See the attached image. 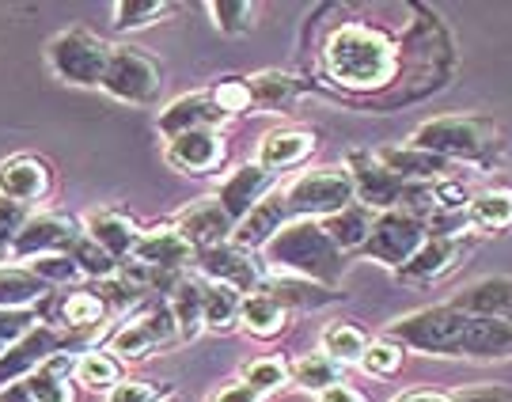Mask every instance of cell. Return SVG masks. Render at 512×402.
<instances>
[{
    "instance_id": "obj_1",
    "label": "cell",
    "mask_w": 512,
    "mask_h": 402,
    "mask_svg": "<svg viewBox=\"0 0 512 402\" xmlns=\"http://www.w3.org/2000/svg\"><path fill=\"white\" fill-rule=\"evenodd\" d=\"M323 65L346 92H384L399 76V42L368 23H342L323 42Z\"/></svg>"
},
{
    "instance_id": "obj_2",
    "label": "cell",
    "mask_w": 512,
    "mask_h": 402,
    "mask_svg": "<svg viewBox=\"0 0 512 402\" xmlns=\"http://www.w3.org/2000/svg\"><path fill=\"white\" fill-rule=\"evenodd\" d=\"M262 255L281 274H293L323 289H334L346 274V255L334 247L319 220H289Z\"/></svg>"
},
{
    "instance_id": "obj_3",
    "label": "cell",
    "mask_w": 512,
    "mask_h": 402,
    "mask_svg": "<svg viewBox=\"0 0 512 402\" xmlns=\"http://www.w3.org/2000/svg\"><path fill=\"white\" fill-rule=\"evenodd\" d=\"M467 323H471V315L459 311L456 304H437V308H421L395 319L384 338L399 342L403 349L429 353V357H459Z\"/></svg>"
},
{
    "instance_id": "obj_4",
    "label": "cell",
    "mask_w": 512,
    "mask_h": 402,
    "mask_svg": "<svg viewBox=\"0 0 512 402\" xmlns=\"http://www.w3.org/2000/svg\"><path fill=\"white\" fill-rule=\"evenodd\" d=\"M110 42H103L99 35L84 31V27H69L61 35L50 38L46 46V61L61 84L73 88H103V76L110 65Z\"/></svg>"
},
{
    "instance_id": "obj_5",
    "label": "cell",
    "mask_w": 512,
    "mask_h": 402,
    "mask_svg": "<svg viewBox=\"0 0 512 402\" xmlns=\"http://www.w3.org/2000/svg\"><path fill=\"white\" fill-rule=\"evenodd\" d=\"M289 213L293 220H327L334 213H342L349 205H357V186H353V175L349 167H315V171H304L289 190Z\"/></svg>"
},
{
    "instance_id": "obj_6",
    "label": "cell",
    "mask_w": 512,
    "mask_h": 402,
    "mask_svg": "<svg viewBox=\"0 0 512 402\" xmlns=\"http://www.w3.org/2000/svg\"><path fill=\"white\" fill-rule=\"evenodd\" d=\"M410 145L425 148L433 156L452 160H478L497 145V129L482 118H467V114H448V118H433L418 126V133L410 137Z\"/></svg>"
},
{
    "instance_id": "obj_7",
    "label": "cell",
    "mask_w": 512,
    "mask_h": 402,
    "mask_svg": "<svg viewBox=\"0 0 512 402\" xmlns=\"http://www.w3.org/2000/svg\"><path fill=\"white\" fill-rule=\"evenodd\" d=\"M183 342L179 334V323H175V311L171 304H148L141 315H133L126 327L114 334L110 342V353L122 361V365H137V361H148L156 349H167Z\"/></svg>"
},
{
    "instance_id": "obj_8",
    "label": "cell",
    "mask_w": 512,
    "mask_h": 402,
    "mask_svg": "<svg viewBox=\"0 0 512 402\" xmlns=\"http://www.w3.org/2000/svg\"><path fill=\"white\" fill-rule=\"evenodd\" d=\"M160 88H164V73L145 50H137V46H114L110 50L103 92L122 99V103H133V107H148V103L160 99Z\"/></svg>"
},
{
    "instance_id": "obj_9",
    "label": "cell",
    "mask_w": 512,
    "mask_h": 402,
    "mask_svg": "<svg viewBox=\"0 0 512 402\" xmlns=\"http://www.w3.org/2000/svg\"><path fill=\"white\" fill-rule=\"evenodd\" d=\"M429 239V224L418 217H410L403 209L380 213L372 224V236L365 243V255L372 262H380L387 270H403L410 258L421 251V243Z\"/></svg>"
},
{
    "instance_id": "obj_10",
    "label": "cell",
    "mask_w": 512,
    "mask_h": 402,
    "mask_svg": "<svg viewBox=\"0 0 512 402\" xmlns=\"http://www.w3.org/2000/svg\"><path fill=\"white\" fill-rule=\"evenodd\" d=\"M84 239V228L69 213H31V220L19 228L12 243V258H50L73 255L76 243Z\"/></svg>"
},
{
    "instance_id": "obj_11",
    "label": "cell",
    "mask_w": 512,
    "mask_h": 402,
    "mask_svg": "<svg viewBox=\"0 0 512 402\" xmlns=\"http://www.w3.org/2000/svg\"><path fill=\"white\" fill-rule=\"evenodd\" d=\"M346 167H349V175H353V186H357V201H361L365 209H372L376 217H380V213H391V209H403V201L414 183H406L395 171H387V167L376 160V152H372V156H368V152H353Z\"/></svg>"
},
{
    "instance_id": "obj_12",
    "label": "cell",
    "mask_w": 512,
    "mask_h": 402,
    "mask_svg": "<svg viewBox=\"0 0 512 402\" xmlns=\"http://www.w3.org/2000/svg\"><path fill=\"white\" fill-rule=\"evenodd\" d=\"M65 349H69V334H65V330L46 327V323L35 327L19 346H12L4 357H0V391H4V387L23 384L27 376H35L50 357L65 353Z\"/></svg>"
},
{
    "instance_id": "obj_13",
    "label": "cell",
    "mask_w": 512,
    "mask_h": 402,
    "mask_svg": "<svg viewBox=\"0 0 512 402\" xmlns=\"http://www.w3.org/2000/svg\"><path fill=\"white\" fill-rule=\"evenodd\" d=\"M129 262L148 266V270H156V274L183 277L186 266H190V262H198V251L186 243V236L175 228V224H160V228L141 232V239H137V247H133Z\"/></svg>"
},
{
    "instance_id": "obj_14",
    "label": "cell",
    "mask_w": 512,
    "mask_h": 402,
    "mask_svg": "<svg viewBox=\"0 0 512 402\" xmlns=\"http://www.w3.org/2000/svg\"><path fill=\"white\" fill-rule=\"evenodd\" d=\"M198 270L205 274V281H217V285H232L239 293H258L266 285V270L255 258V251H243L236 243H224L213 251L198 255Z\"/></svg>"
},
{
    "instance_id": "obj_15",
    "label": "cell",
    "mask_w": 512,
    "mask_h": 402,
    "mask_svg": "<svg viewBox=\"0 0 512 402\" xmlns=\"http://www.w3.org/2000/svg\"><path fill=\"white\" fill-rule=\"evenodd\" d=\"M167 167H175L179 175H213L228 160V137L220 129H198L183 133L164 148Z\"/></svg>"
},
{
    "instance_id": "obj_16",
    "label": "cell",
    "mask_w": 512,
    "mask_h": 402,
    "mask_svg": "<svg viewBox=\"0 0 512 402\" xmlns=\"http://www.w3.org/2000/svg\"><path fill=\"white\" fill-rule=\"evenodd\" d=\"M232 114L220 107L213 92H190L179 95L175 103H167L156 118V129L164 133L167 141L183 137V133H198V129H220Z\"/></svg>"
},
{
    "instance_id": "obj_17",
    "label": "cell",
    "mask_w": 512,
    "mask_h": 402,
    "mask_svg": "<svg viewBox=\"0 0 512 402\" xmlns=\"http://www.w3.org/2000/svg\"><path fill=\"white\" fill-rule=\"evenodd\" d=\"M50 190H54V167L42 156L19 152V156L0 160V198H12L31 209L35 201L50 198Z\"/></svg>"
},
{
    "instance_id": "obj_18",
    "label": "cell",
    "mask_w": 512,
    "mask_h": 402,
    "mask_svg": "<svg viewBox=\"0 0 512 402\" xmlns=\"http://www.w3.org/2000/svg\"><path fill=\"white\" fill-rule=\"evenodd\" d=\"M175 228L186 236V243L202 255V251H213V247H224V243H232L236 236V220L224 213V205L213 198H202L194 201V205H186L183 213L175 217Z\"/></svg>"
},
{
    "instance_id": "obj_19",
    "label": "cell",
    "mask_w": 512,
    "mask_h": 402,
    "mask_svg": "<svg viewBox=\"0 0 512 402\" xmlns=\"http://www.w3.org/2000/svg\"><path fill=\"white\" fill-rule=\"evenodd\" d=\"M76 353H57L46 365L38 368L35 376H27L16 391H8V402H76Z\"/></svg>"
},
{
    "instance_id": "obj_20",
    "label": "cell",
    "mask_w": 512,
    "mask_h": 402,
    "mask_svg": "<svg viewBox=\"0 0 512 402\" xmlns=\"http://www.w3.org/2000/svg\"><path fill=\"white\" fill-rule=\"evenodd\" d=\"M463 255V236H440V232H429V239L421 243V251L410 262H406L403 270H395V281L399 285H433L440 277L448 274L452 266L459 262Z\"/></svg>"
},
{
    "instance_id": "obj_21",
    "label": "cell",
    "mask_w": 512,
    "mask_h": 402,
    "mask_svg": "<svg viewBox=\"0 0 512 402\" xmlns=\"http://www.w3.org/2000/svg\"><path fill=\"white\" fill-rule=\"evenodd\" d=\"M289 220H293V213H289V198H285V190H274L270 198H262L247 217L239 220L232 243L243 247V251H255L258 255V251L270 247V239H274Z\"/></svg>"
},
{
    "instance_id": "obj_22",
    "label": "cell",
    "mask_w": 512,
    "mask_h": 402,
    "mask_svg": "<svg viewBox=\"0 0 512 402\" xmlns=\"http://www.w3.org/2000/svg\"><path fill=\"white\" fill-rule=\"evenodd\" d=\"M274 194V171H266L262 164H243L236 167L217 190V201L224 205V213L236 220H243L251 209H255L262 198Z\"/></svg>"
},
{
    "instance_id": "obj_23",
    "label": "cell",
    "mask_w": 512,
    "mask_h": 402,
    "mask_svg": "<svg viewBox=\"0 0 512 402\" xmlns=\"http://www.w3.org/2000/svg\"><path fill=\"white\" fill-rule=\"evenodd\" d=\"M84 236L95 239L107 255H114L118 262H129L133 255V247H137V239H141V228H137V220L122 213V209H92L88 217H84Z\"/></svg>"
},
{
    "instance_id": "obj_24",
    "label": "cell",
    "mask_w": 512,
    "mask_h": 402,
    "mask_svg": "<svg viewBox=\"0 0 512 402\" xmlns=\"http://www.w3.org/2000/svg\"><path fill=\"white\" fill-rule=\"evenodd\" d=\"M448 304H456L459 311H467L475 319L512 323V277H482V281L452 296Z\"/></svg>"
},
{
    "instance_id": "obj_25",
    "label": "cell",
    "mask_w": 512,
    "mask_h": 402,
    "mask_svg": "<svg viewBox=\"0 0 512 402\" xmlns=\"http://www.w3.org/2000/svg\"><path fill=\"white\" fill-rule=\"evenodd\" d=\"M315 133L311 129H300V126H289V129H274V133H266L262 137V145H258V156L255 164H262L266 171H289V167H300L308 160L311 152H315Z\"/></svg>"
},
{
    "instance_id": "obj_26",
    "label": "cell",
    "mask_w": 512,
    "mask_h": 402,
    "mask_svg": "<svg viewBox=\"0 0 512 402\" xmlns=\"http://www.w3.org/2000/svg\"><path fill=\"white\" fill-rule=\"evenodd\" d=\"M376 160H380L387 171H395L399 179H406V183H437V179H448V171H452V164H448L444 156H433V152H425V148H418V145L380 148Z\"/></svg>"
},
{
    "instance_id": "obj_27",
    "label": "cell",
    "mask_w": 512,
    "mask_h": 402,
    "mask_svg": "<svg viewBox=\"0 0 512 402\" xmlns=\"http://www.w3.org/2000/svg\"><path fill=\"white\" fill-rule=\"evenodd\" d=\"M205 289H209V281L186 277V274L171 285V300H167V304L175 311V323H179L183 342H194L205 330Z\"/></svg>"
},
{
    "instance_id": "obj_28",
    "label": "cell",
    "mask_w": 512,
    "mask_h": 402,
    "mask_svg": "<svg viewBox=\"0 0 512 402\" xmlns=\"http://www.w3.org/2000/svg\"><path fill=\"white\" fill-rule=\"evenodd\" d=\"M247 92H251V107L255 110H289L304 95V80L293 73L266 69V73L247 76Z\"/></svg>"
},
{
    "instance_id": "obj_29",
    "label": "cell",
    "mask_w": 512,
    "mask_h": 402,
    "mask_svg": "<svg viewBox=\"0 0 512 402\" xmlns=\"http://www.w3.org/2000/svg\"><path fill=\"white\" fill-rule=\"evenodd\" d=\"M467 228L478 232H509L512 228V190L509 186H490V190H478L471 205H467Z\"/></svg>"
},
{
    "instance_id": "obj_30",
    "label": "cell",
    "mask_w": 512,
    "mask_h": 402,
    "mask_svg": "<svg viewBox=\"0 0 512 402\" xmlns=\"http://www.w3.org/2000/svg\"><path fill=\"white\" fill-rule=\"evenodd\" d=\"M319 224H323V232L334 239V247H338L342 255H349V251H365L368 236H372V224H376V213L357 201V205H349V209H342V213H334V217H327V220H319Z\"/></svg>"
},
{
    "instance_id": "obj_31",
    "label": "cell",
    "mask_w": 512,
    "mask_h": 402,
    "mask_svg": "<svg viewBox=\"0 0 512 402\" xmlns=\"http://www.w3.org/2000/svg\"><path fill=\"white\" fill-rule=\"evenodd\" d=\"M50 293V285L31 266H0V308H35Z\"/></svg>"
},
{
    "instance_id": "obj_32",
    "label": "cell",
    "mask_w": 512,
    "mask_h": 402,
    "mask_svg": "<svg viewBox=\"0 0 512 402\" xmlns=\"http://www.w3.org/2000/svg\"><path fill=\"white\" fill-rule=\"evenodd\" d=\"M285 319H289V308L274 300L270 293H251L243 296V311H239V327L255 338H277L285 330Z\"/></svg>"
},
{
    "instance_id": "obj_33",
    "label": "cell",
    "mask_w": 512,
    "mask_h": 402,
    "mask_svg": "<svg viewBox=\"0 0 512 402\" xmlns=\"http://www.w3.org/2000/svg\"><path fill=\"white\" fill-rule=\"evenodd\" d=\"M126 380V365L110 353V349H84L80 361H76V384H84L88 391H114V387Z\"/></svg>"
},
{
    "instance_id": "obj_34",
    "label": "cell",
    "mask_w": 512,
    "mask_h": 402,
    "mask_svg": "<svg viewBox=\"0 0 512 402\" xmlns=\"http://www.w3.org/2000/svg\"><path fill=\"white\" fill-rule=\"evenodd\" d=\"M289 372H293V384L304 387V391H330V387L346 384V365H338L334 357H327L323 349L319 353H304V357H296L293 365H289Z\"/></svg>"
},
{
    "instance_id": "obj_35",
    "label": "cell",
    "mask_w": 512,
    "mask_h": 402,
    "mask_svg": "<svg viewBox=\"0 0 512 402\" xmlns=\"http://www.w3.org/2000/svg\"><path fill=\"white\" fill-rule=\"evenodd\" d=\"M368 342H372V338H368V334L357 327V323L334 319V323H327V330H323V338H319V349H323L327 357H334L338 365H361V357H365Z\"/></svg>"
},
{
    "instance_id": "obj_36",
    "label": "cell",
    "mask_w": 512,
    "mask_h": 402,
    "mask_svg": "<svg viewBox=\"0 0 512 402\" xmlns=\"http://www.w3.org/2000/svg\"><path fill=\"white\" fill-rule=\"evenodd\" d=\"M107 315V300L99 293H88V289H76L61 300V327L76 330V334H92L95 327H103Z\"/></svg>"
},
{
    "instance_id": "obj_37",
    "label": "cell",
    "mask_w": 512,
    "mask_h": 402,
    "mask_svg": "<svg viewBox=\"0 0 512 402\" xmlns=\"http://www.w3.org/2000/svg\"><path fill=\"white\" fill-rule=\"evenodd\" d=\"M239 311H243V293L232 285H217L209 281L205 289V330H232L239 323Z\"/></svg>"
},
{
    "instance_id": "obj_38",
    "label": "cell",
    "mask_w": 512,
    "mask_h": 402,
    "mask_svg": "<svg viewBox=\"0 0 512 402\" xmlns=\"http://www.w3.org/2000/svg\"><path fill=\"white\" fill-rule=\"evenodd\" d=\"M289 380H293V372H289V365L281 357H255L251 365H243V384L255 387L262 399L281 391Z\"/></svg>"
},
{
    "instance_id": "obj_39",
    "label": "cell",
    "mask_w": 512,
    "mask_h": 402,
    "mask_svg": "<svg viewBox=\"0 0 512 402\" xmlns=\"http://www.w3.org/2000/svg\"><path fill=\"white\" fill-rule=\"evenodd\" d=\"M209 16H213L220 35L239 38L255 27L258 8L251 4V0H213V4H209Z\"/></svg>"
},
{
    "instance_id": "obj_40",
    "label": "cell",
    "mask_w": 512,
    "mask_h": 402,
    "mask_svg": "<svg viewBox=\"0 0 512 402\" xmlns=\"http://www.w3.org/2000/svg\"><path fill=\"white\" fill-rule=\"evenodd\" d=\"M171 12L167 0H118L114 4V27L118 31H141L152 27L156 19H164Z\"/></svg>"
},
{
    "instance_id": "obj_41",
    "label": "cell",
    "mask_w": 512,
    "mask_h": 402,
    "mask_svg": "<svg viewBox=\"0 0 512 402\" xmlns=\"http://www.w3.org/2000/svg\"><path fill=\"white\" fill-rule=\"evenodd\" d=\"M73 262L80 266V274L84 277H95V281H114V277L122 274V262L114 255H107L95 239H80L76 243V251H73Z\"/></svg>"
},
{
    "instance_id": "obj_42",
    "label": "cell",
    "mask_w": 512,
    "mask_h": 402,
    "mask_svg": "<svg viewBox=\"0 0 512 402\" xmlns=\"http://www.w3.org/2000/svg\"><path fill=\"white\" fill-rule=\"evenodd\" d=\"M403 357L406 349L399 342H391V338H372L365 349V357H361V368H365L368 376H395L399 368H403Z\"/></svg>"
},
{
    "instance_id": "obj_43",
    "label": "cell",
    "mask_w": 512,
    "mask_h": 402,
    "mask_svg": "<svg viewBox=\"0 0 512 402\" xmlns=\"http://www.w3.org/2000/svg\"><path fill=\"white\" fill-rule=\"evenodd\" d=\"M35 327H42V319H38V308H0V357L8 353L12 346H19L27 334Z\"/></svg>"
},
{
    "instance_id": "obj_44",
    "label": "cell",
    "mask_w": 512,
    "mask_h": 402,
    "mask_svg": "<svg viewBox=\"0 0 512 402\" xmlns=\"http://www.w3.org/2000/svg\"><path fill=\"white\" fill-rule=\"evenodd\" d=\"M171 395H175V387L171 384H156V380L126 376V380L107 395V402H167Z\"/></svg>"
},
{
    "instance_id": "obj_45",
    "label": "cell",
    "mask_w": 512,
    "mask_h": 402,
    "mask_svg": "<svg viewBox=\"0 0 512 402\" xmlns=\"http://www.w3.org/2000/svg\"><path fill=\"white\" fill-rule=\"evenodd\" d=\"M31 270H35L46 285H69V281H76L80 274V266L73 262V255H50V258H35V262H27Z\"/></svg>"
},
{
    "instance_id": "obj_46",
    "label": "cell",
    "mask_w": 512,
    "mask_h": 402,
    "mask_svg": "<svg viewBox=\"0 0 512 402\" xmlns=\"http://www.w3.org/2000/svg\"><path fill=\"white\" fill-rule=\"evenodd\" d=\"M452 402H512V391L501 384L467 387V391H452Z\"/></svg>"
},
{
    "instance_id": "obj_47",
    "label": "cell",
    "mask_w": 512,
    "mask_h": 402,
    "mask_svg": "<svg viewBox=\"0 0 512 402\" xmlns=\"http://www.w3.org/2000/svg\"><path fill=\"white\" fill-rule=\"evenodd\" d=\"M31 220V209L27 205H19L12 198H0V232H8V236H19V228Z\"/></svg>"
},
{
    "instance_id": "obj_48",
    "label": "cell",
    "mask_w": 512,
    "mask_h": 402,
    "mask_svg": "<svg viewBox=\"0 0 512 402\" xmlns=\"http://www.w3.org/2000/svg\"><path fill=\"white\" fill-rule=\"evenodd\" d=\"M209 402H266L262 395H258L255 387H247L243 380H236V384L220 387V391H213L209 395Z\"/></svg>"
},
{
    "instance_id": "obj_49",
    "label": "cell",
    "mask_w": 512,
    "mask_h": 402,
    "mask_svg": "<svg viewBox=\"0 0 512 402\" xmlns=\"http://www.w3.org/2000/svg\"><path fill=\"white\" fill-rule=\"evenodd\" d=\"M319 402H368V395L357 391L353 384H338V387H330V391H323Z\"/></svg>"
},
{
    "instance_id": "obj_50",
    "label": "cell",
    "mask_w": 512,
    "mask_h": 402,
    "mask_svg": "<svg viewBox=\"0 0 512 402\" xmlns=\"http://www.w3.org/2000/svg\"><path fill=\"white\" fill-rule=\"evenodd\" d=\"M391 402H452V391H406Z\"/></svg>"
},
{
    "instance_id": "obj_51",
    "label": "cell",
    "mask_w": 512,
    "mask_h": 402,
    "mask_svg": "<svg viewBox=\"0 0 512 402\" xmlns=\"http://www.w3.org/2000/svg\"><path fill=\"white\" fill-rule=\"evenodd\" d=\"M12 243H16V236H8V232H0V258L12 255Z\"/></svg>"
},
{
    "instance_id": "obj_52",
    "label": "cell",
    "mask_w": 512,
    "mask_h": 402,
    "mask_svg": "<svg viewBox=\"0 0 512 402\" xmlns=\"http://www.w3.org/2000/svg\"><path fill=\"white\" fill-rule=\"evenodd\" d=\"M167 402H175V399H167Z\"/></svg>"
}]
</instances>
